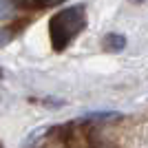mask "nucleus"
<instances>
[{
    "label": "nucleus",
    "mask_w": 148,
    "mask_h": 148,
    "mask_svg": "<svg viewBox=\"0 0 148 148\" xmlns=\"http://www.w3.org/2000/svg\"><path fill=\"white\" fill-rule=\"evenodd\" d=\"M104 47L108 51H122L124 47H126V40H124V36H119V33H108V36L104 38Z\"/></svg>",
    "instance_id": "nucleus-2"
},
{
    "label": "nucleus",
    "mask_w": 148,
    "mask_h": 148,
    "mask_svg": "<svg viewBox=\"0 0 148 148\" xmlns=\"http://www.w3.org/2000/svg\"><path fill=\"white\" fill-rule=\"evenodd\" d=\"M44 148H62L60 144H49V146H44Z\"/></svg>",
    "instance_id": "nucleus-6"
},
{
    "label": "nucleus",
    "mask_w": 148,
    "mask_h": 148,
    "mask_svg": "<svg viewBox=\"0 0 148 148\" xmlns=\"http://www.w3.org/2000/svg\"><path fill=\"white\" fill-rule=\"evenodd\" d=\"M0 148H2V144H0Z\"/></svg>",
    "instance_id": "nucleus-8"
},
{
    "label": "nucleus",
    "mask_w": 148,
    "mask_h": 148,
    "mask_svg": "<svg viewBox=\"0 0 148 148\" xmlns=\"http://www.w3.org/2000/svg\"><path fill=\"white\" fill-rule=\"evenodd\" d=\"M16 38V29L13 27H0V47H7Z\"/></svg>",
    "instance_id": "nucleus-4"
},
{
    "label": "nucleus",
    "mask_w": 148,
    "mask_h": 148,
    "mask_svg": "<svg viewBox=\"0 0 148 148\" xmlns=\"http://www.w3.org/2000/svg\"><path fill=\"white\" fill-rule=\"evenodd\" d=\"M13 0H0V18H5V16H9V13L13 11Z\"/></svg>",
    "instance_id": "nucleus-5"
},
{
    "label": "nucleus",
    "mask_w": 148,
    "mask_h": 148,
    "mask_svg": "<svg viewBox=\"0 0 148 148\" xmlns=\"http://www.w3.org/2000/svg\"><path fill=\"white\" fill-rule=\"evenodd\" d=\"M16 5H22V7H29V9H36V7H53V5H60L64 0H13Z\"/></svg>",
    "instance_id": "nucleus-3"
},
{
    "label": "nucleus",
    "mask_w": 148,
    "mask_h": 148,
    "mask_svg": "<svg viewBox=\"0 0 148 148\" xmlns=\"http://www.w3.org/2000/svg\"><path fill=\"white\" fill-rule=\"evenodd\" d=\"M84 27H86V9L82 5L66 7V9L53 13V18L49 22V36L53 49L64 51L82 33Z\"/></svg>",
    "instance_id": "nucleus-1"
},
{
    "label": "nucleus",
    "mask_w": 148,
    "mask_h": 148,
    "mask_svg": "<svg viewBox=\"0 0 148 148\" xmlns=\"http://www.w3.org/2000/svg\"><path fill=\"white\" fill-rule=\"evenodd\" d=\"M0 77H2V69H0Z\"/></svg>",
    "instance_id": "nucleus-7"
}]
</instances>
